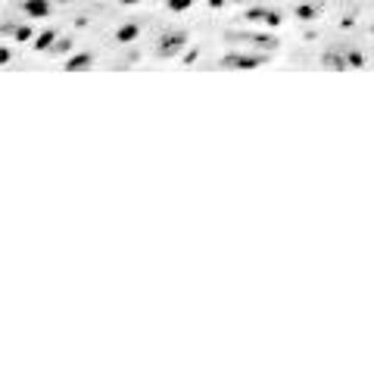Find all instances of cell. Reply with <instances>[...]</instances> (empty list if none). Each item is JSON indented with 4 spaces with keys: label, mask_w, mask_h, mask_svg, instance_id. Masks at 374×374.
<instances>
[{
    "label": "cell",
    "mask_w": 374,
    "mask_h": 374,
    "mask_svg": "<svg viewBox=\"0 0 374 374\" xmlns=\"http://www.w3.org/2000/svg\"><path fill=\"white\" fill-rule=\"evenodd\" d=\"M53 41H56V34L53 32H44V34H41V41H38V50H47Z\"/></svg>",
    "instance_id": "ba28073f"
},
{
    "label": "cell",
    "mask_w": 374,
    "mask_h": 374,
    "mask_svg": "<svg viewBox=\"0 0 374 374\" xmlns=\"http://www.w3.org/2000/svg\"><path fill=\"white\" fill-rule=\"evenodd\" d=\"M228 41L240 50H256V53H265V56L278 47V41L271 34H228Z\"/></svg>",
    "instance_id": "7a4b0ae2"
},
{
    "label": "cell",
    "mask_w": 374,
    "mask_h": 374,
    "mask_svg": "<svg viewBox=\"0 0 374 374\" xmlns=\"http://www.w3.org/2000/svg\"><path fill=\"white\" fill-rule=\"evenodd\" d=\"M22 10L28 13V16H34V19H44V16H50V4H47V0H25V4H22Z\"/></svg>",
    "instance_id": "277c9868"
},
{
    "label": "cell",
    "mask_w": 374,
    "mask_h": 374,
    "mask_svg": "<svg viewBox=\"0 0 374 374\" xmlns=\"http://www.w3.org/2000/svg\"><path fill=\"white\" fill-rule=\"evenodd\" d=\"M10 47H6V44H0V66H6V63H10Z\"/></svg>",
    "instance_id": "30bf717a"
},
{
    "label": "cell",
    "mask_w": 374,
    "mask_h": 374,
    "mask_svg": "<svg viewBox=\"0 0 374 374\" xmlns=\"http://www.w3.org/2000/svg\"><path fill=\"white\" fill-rule=\"evenodd\" d=\"M91 63H94V56H91V53H78V56H72V60L66 63V72H82V69H91Z\"/></svg>",
    "instance_id": "5b68a950"
},
{
    "label": "cell",
    "mask_w": 374,
    "mask_h": 374,
    "mask_svg": "<svg viewBox=\"0 0 374 374\" xmlns=\"http://www.w3.org/2000/svg\"><path fill=\"white\" fill-rule=\"evenodd\" d=\"M184 47H187V32L175 28V32H169V34H162V38H160V44H156V53H160L162 60H172V56H178Z\"/></svg>",
    "instance_id": "3957f363"
},
{
    "label": "cell",
    "mask_w": 374,
    "mask_h": 374,
    "mask_svg": "<svg viewBox=\"0 0 374 374\" xmlns=\"http://www.w3.org/2000/svg\"><path fill=\"white\" fill-rule=\"evenodd\" d=\"M325 66H328V69H343L347 63H343V56H340V53H337V56H334V53H328V56H325Z\"/></svg>",
    "instance_id": "8992f818"
},
{
    "label": "cell",
    "mask_w": 374,
    "mask_h": 374,
    "mask_svg": "<svg viewBox=\"0 0 374 374\" xmlns=\"http://www.w3.org/2000/svg\"><path fill=\"white\" fill-rule=\"evenodd\" d=\"M122 4H138V0H122Z\"/></svg>",
    "instance_id": "8fae6325"
},
{
    "label": "cell",
    "mask_w": 374,
    "mask_h": 374,
    "mask_svg": "<svg viewBox=\"0 0 374 374\" xmlns=\"http://www.w3.org/2000/svg\"><path fill=\"white\" fill-rule=\"evenodd\" d=\"M265 60L269 56L256 53V50H231V53L221 56L219 66L221 69H259V66H265Z\"/></svg>",
    "instance_id": "6da1fadb"
},
{
    "label": "cell",
    "mask_w": 374,
    "mask_h": 374,
    "mask_svg": "<svg viewBox=\"0 0 374 374\" xmlns=\"http://www.w3.org/2000/svg\"><path fill=\"white\" fill-rule=\"evenodd\" d=\"M134 34H138V25H128V28H122V32H119V41H131Z\"/></svg>",
    "instance_id": "9c48e42d"
},
{
    "label": "cell",
    "mask_w": 374,
    "mask_h": 374,
    "mask_svg": "<svg viewBox=\"0 0 374 374\" xmlns=\"http://www.w3.org/2000/svg\"><path fill=\"white\" fill-rule=\"evenodd\" d=\"M191 4H193V0H169V10H172V13H181V10H187Z\"/></svg>",
    "instance_id": "52a82bcc"
}]
</instances>
